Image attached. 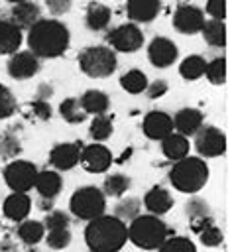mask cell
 I'll list each match as a JSON object with an SVG mask.
<instances>
[{
    "label": "cell",
    "mask_w": 232,
    "mask_h": 252,
    "mask_svg": "<svg viewBox=\"0 0 232 252\" xmlns=\"http://www.w3.org/2000/svg\"><path fill=\"white\" fill-rule=\"evenodd\" d=\"M71 41L69 28L53 18H41L28 30V47L37 59H53L67 51Z\"/></svg>",
    "instance_id": "obj_1"
},
{
    "label": "cell",
    "mask_w": 232,
    "mask_h": 252,
    "mask_svg": "<svg viewBox=\"0 0 232 252\" xmlns=\"http://www.w3.org/2000/svg\"><path fill=\"white\" fill-rule=\"evenodd\" d=\"M85 240L92 252H118L128 240V226L114 215H100L88 220Z\"/></svg>",
    "instance_id": "obj_2"
},
{
    "label": "cell",
    "mask_w": 232,
    "mask_h": 252,
    "mask_svg": "<svg viewBox=\"0 0 232 252\" xmlns=\"http://www.w3.org/2000/svg\"><path fill=\"white\" fill-rule=\"evenodd\" d=\"M171 185L181 193H197L208 181V165L201 158H183L169 171Z\"/></svg>",
    "instance_id": "obj_3"
},
{
    "label": "cell",
    "mask_w": 232,
    "mask_h": 252,
    "mask_svg": "<svg viewBox=\"0 0 232 252\" xmlns=\"http://www.w3.org/2000/svg\"><path fill=\"white\" fill-rule=\"evenodd\" d=\"M169 234L167 224L153 215H138L128 226V238L132 244L144 250L159 248Z\"/></svg>",
    "instance_id": "obj_4"
},
{
    "label": "cell",
    "mask_w": 232,
    "mask_h": 252,
    "mask_svg": "<svg viewBox=\"0 0 232 252\" xmlns=\"http://www.w3.org/2000/svg\"><path fill=\"white\" fill-rule=\"evenodd\" d=\"M79 69L92 77V79H104L110 77L116 71V53L106 45H90L85 47L79 53Z\"/></svg>",
    "instance_id": "obj_5"
},
{
    "label": "cell",
    "mask_w": 232,
    "mask_h": 252,
    "mask_svg": "<svg viewBox=\"0 0 232 252\" xmlns=\"http://www.w3.org/2000/svg\"><path fill=\"white\" fill-rule=\"evenodd\" d=\"M69 209H71V213H73L77 219L92 220V219L104 215V209H106L104 193H102L98 187H94V185L79 187V189L73 193V197H71Z\"/></svg>",
    "instance_id": "obj_6"
},
{
    "label": "cell",
    "mask_w": 232,
    "mask_h": 252,
    "mask_svg": "<svg viewBox=\"0 0 232 252\" xmlns=\"http://www.w3.org/2000/svg\"><path fill=\"white\" fill-rule=\"evenodd\" d=\"M37 177V167L31 161L26 159H14L4 167V179L6 185L14 193H26L33 187Z\"/></svg>",
    "instance_id": "obj_7"
},
{
    "label": "cell",
    "mask_w": 232,
    "mask_h": 252,
    "mask_svg": "<svg viewBox=\"0 0 232 252\" xmlns=\"http://www.w3.org/2000/svg\"><path fill=\"white\" fill-rule=\"evenodd\" d=\"M106 41L112 45V49L122 53H134L144 45V33L136 24H122L108 32Z\"/></svg>",
    "instance_id": "obj_8"
},
{
    "label": "cell",
    "mask_w": 232,
    "mask_h": 252,
    "mask_svg": "<svg viewBox=\"0 0 232 252\" xmlns=\"http://www.w3.org/2000/svg\"><path fill=\"white\" fill-rule=\"evenodd\" d=\"M195 150L203 158H218L226 152V136L216 126H201L195 134Z\"/></svg>",
    "instance_id": "obj_9"
},
{
    "label": "cell",
    "mask_w": 232,
    "mask_h": 252,
    "mask_svg": "<svg viewBox=\"0 0 232 252\" xmlns=\"http://www.w3.org/2000/svg\"><path fill=\"white\" fill-rule=\"evenodd\" d=\"M206 18H204V12L197 6H191V4H183L175 10L173 14V28L183 33V35H193V33H199L204 26Z\"/></svg>",
    "instance_id": "obj_10"
},
{
    "label": "cell",
    "mask_w": 232,
    "mask_h": 252,
    "mask_svg": "<svg viewBox=\"0 0 232 252\" xmlns=\"http://www.w3.org/2000/svg\"><path fill=\"white\" fill-rule=\"evenodd\" d=\"M177 57H179V49H177L175 41H171L169 37L157 35L147 45V59L153 67H159V69L169 67L175 63Z\"/></svg>",
    "instance_id": "obj_11"
},
{
    "label": "cell",
    "mask_w": 232,
    "mask_h": 252,
    "mask_svg": "<svg viewBox=\"0 0 232 252\" xmlns=\"http://www.w3.org/2000/svg\"><path fill=\"white\" fill-rule=\"evenodd\" d=\"M83 167L90 173H104L112 165V154L102 144H88L81 148V159Z\"/></svg>",
    "instance_id": "obj_12"
},
{
    "label": "cell",
    "mask_w": 232,
    "mask_h": 252,
    "mask_svg": "<svg viewBox=\"0 0 232 252\" xmlns=\"http://www.w3.org/2000/svg\"><path fill=\"white\" fill-rule=\"evenodd\" d=\"M39 67V59L31 51H16L8 61V75L16 81H24L37 75Z\"/></svg>",
    "instance_id": "obj_13"
},
{
    "label": "cell",
    "mask_w": 232,
    "mask_h": 252,
    "mask_svg": "<svg viewBox=\"0 0 232 252\" xmlns=\"http://www.w3.org/2000/svg\"><path fill=\"white\" fill-rule=\"evenodd\" d=\"M81 159V144L77 142H63L53 146L49 152V163L59 169V171H69L73 169Z\"/></svg>",
    "instance_id": "obj_14"
},
{
    "label": "cell",
    "mask_w": 232,
    "mask_h": 252,
    "mask_svg": "<svg viewBox=\"0 0 232 252\" xmlns=\"http://www.w3.org/2000/svg\"><path fill=\"white\" fill-rule=\"evenodd\" d=\"M142 130L149 140H163L173 132V118L163 110H151L145 114Z\"/></svg>",
    "instance_id": "obj_15"
},
{
    "label": "cell",
    "mask_w": 232,
    "mask_h": 252,
    "mask_svg": "<svg viewBox=\"0 0 232 252\" xmlns=\"http://www.w3.org/2000/svg\"><path fill=\"white\" fill-rule=\"evenodd\" d=\"M161 10V0H128L126 14L132 24H149L157 18Z\"/></svg>",
    "instance_id": "obj_16"
},
{
    "label": "cell",
    "mask_w": 232,
    "mask_h": 252,
    "mask_svg": "<svg viewBox=\"0 0 232 252\" xmlns=\"http://www.w3.org/2000/svg\"><path fill=\"white\" fill-rule=\"evenodd\" d=\"M37 20H41V8L35 2H20L14 4L10 10V22L16 24L20 30H29Z\"/></svg>",
    "instance_id": "obj_17"
},
{
    "label": "cell",
    "mask_w": 232,
    "mask_h": 252,
    "mask_svg": "<svg viewBox=\"0 0 232 252\" xmlns=\"http://www.w3.org/2000/svg\"><path fill=\"white\" fill-rule=\"evenodd\" d=\"M203 126V112L197 108H181L173 118V128L181 136H195Z\"/></svg>",
    "instance_id": "obj_18"
},
{
    "label": "cell",
    "mask_w": 232,
    "mask_h": 252,
    "mask_svg": "<svg viewBox=\"0 0 232 252\" xmlns=\"http://www.w3.org/2000/svg\"><path fill=\"white\" fill-rule=\"evenodd\" d=\"M144 205H145V209H147L153 217H159V215H165V213L173 207V197H171V193H169L165 187L155 185V187H151V189L145 193Z\"/></svg>",
    "instance_id": "obj_19"
},
{
    "label": "cell",
    "mask_w": 232,
    "mask_h": 252,
    "mask_svg": "<svg viewBox=\"0 0 232 252\" xmlns=\"http://www.w3.org/2000/svg\"><path fill=\"white\" fill-rule=\"evenodd\" d=\"M22 30L10 20H0V55H14L22 45Z\"/></svg>",
    "instance_id": "obj_20"
},
{
    "label": "cell",
    "mask_w": 232,
    "mask_h": 252,
    "mask_svg": "<svg viewBox=\"0 0 232 252\" xmlns=\"http://www.w3.org/2000/svg\"><path fill=\"white\" fill-rule=\"evenodd\" d=\"M110 18H112V12H110V8L106 4L96 2V0L88 2L87 12H85V24H87L88 30H92V32L106 30L108 24H110Z\"/></svg>",
    "instance_id": "obj_21"
},
{
    "label": "cell",
    "mask_w": 232,
    "mask_h": 252,
    "mask_svg": "<svg viewBox=\"0 0 232 252\" xmlns=\"http://www.w3.org/2000/svg\"><path fill=\"white\" fill-rule=\"evenodd\" d=\"M33 187L37 189L39 197H45V199H55L63 187V181H61V175L57 171H51V169H45V171H37V177H35V183Z\"/></svg>",
    "instance_id": "obj_22"
},
{
    "label": "cell",
    "mask_w": 232,
    "mask_h": 252,
    "mask_svg": "<svg viewBox=\"0 0 232 252\" xmlns=\"http://www.w3.org/2000/svg\"><path fill=\"white\" fill-rule=\"evenodd\" d=\"M29 209H31V199L26 193H12L4 201V215L14 222L24 220L28 217Z\"/></svg>",
    "instance_id": "obj_23"
},
{
    "label": "cell",
    "mask_w": 232,
    "mask_h": 252,
    "mask_svg": "<svg viewBox=\"0 0 232 252\" xmlns=\"http://www.w3.org/2000/svg\"><path fill=\"white\" fill-rule=\"evenodd\" d=\"M79 104H81V108L85 110V114H94V116H98V114H106V110H108V106H110V98H108L106 93H102V91H98V89H90V91H87V93L79 98Z\"/></svg>",
    "instance_id": "obj_24"
},
{
    "label": "cell",
    "mask_w": 232,
    "mask_h": 252,
    "mask_svg": "<svg viewBox=\"0 0 232 252\" xmlns=\"http://www.w3.org/2000/svg\"><path fill=\"white\" fill-rule=\"evenodd\" d=\"M161 152L167 159L179 161V159L187 158V154H189V140L177 132H171L169 136H165L161 140Z\"/></svg>",
    "instance_id": "obj_25"
},
{
    "label": "cell",
    "mask_w": 232,
    "mask_h": 252,
    "mask_svg": "<svg viewBox=\"0 0 232 252\" xmlns=\"http://www.w3.org/2000/svg\"><path fill=\"white\" fill-rule=\"evenodd\" d=\"M201 33H203V39L212 47H224L226 45V26H224V22L208 20V22H204Z\"/></svg>",
    "instance_id": "obj_26"
},
{
    "label": "cell",
    "mask_w": 232,
    "mask_h": 252,
    "mask_svg": "<svg viewBox=\"0 0 232 252\" xmlns=\"http://www.w3.org/2000/svg\"><path fill=\"white\" fill-rule=\"evenodd\" d=\"M204 69H206L204 57H201V55H189V57H185L181 61L179 75L183 79H187V81H195V79H199V77L204 75Z\"/></svg>",
    "instance_id": "obj_27"
},
{
    "label": "cell",
    "mask_w": 232,
    "mask_h": 252,
    "mask_svg": "<svg viewBox=\"0 0 232 252\" xmlns=\"http://www.w3.org/2000/svg\"><path fill=\"white\" fill-rule=\"evenodd\" d=\"M120 87L126 91V93H132V94H138V93H144L145 87H147V77L144 71L140 69H130L128 73H124L120 77Z\"/></svg>",
    "instance_id": "obj_28"
},
{
    "label": "cell",
    "mask_w": 232,
    "mask_h": 252,
    "mask_svg": "<svg viewBox=\"0 0 232 252\" xmlns=\"http://www.w3.org/2000/svg\"><path fill=\"white\" fill-rule=\"evenodd\" d=\"M114 132V126H112V118L106 116V114H98L92 118L90 122V128H88V134L94 142H104L112 136Z\"/></svg>",
    "instance_id": "obj_29"
},
{
    "label": "cell",
    "mask_w": 232,
    "mask_h": 252,
    "mask_svg": "<svg viewBox=\"0 0 232 252\" xmlns=\"http://www.w3.org/2000/svg\"><path fill=\"white\" fill-rule=\"evenodd\" d=\"M45 234V228H43V222H37V220H22V224L18 226V236L22 238V242L26 244H37Z\"/></svg>",
    "instance_id": "obj_30"
},
{
    "label": "cell",
    "mask_w": 232,
    "mask_h": 252,
    "mask_svg": "<svg viewBox=\"0 0 232 252\" xmlns=\"http://www.w3.org/2000/svg\"><path fill=\"white\" fill-rule=\"evenodd\" d=\"M130 189V177L124 173H112L102 183V193L110 197H120Z\"/></svg>",
    "instance_id": "obj_31"
},
{
    "label": "cell",
    "mask_w": 232,
    "mask_h": 252,
    "mask_svg": "<svg viewBox=\"0 0 232 252\" xmlns=\"http://www.w3.org/2000/svg\"><path fill=\"white\" fill-rule=\"evenodd\" d=\"M59 114L65 122H71V124H79L87 118L85 110L81 108L79 104V98H65L61 104H59Z\"/></svg>",
    "instance_id": "obj_32"
},
{
    "label": "cell",
    "mask_w": 232,
    "mask_h": 252,
    "mask_svg": "<svg viewBox=\"0 0 232 252\" xmlns=\"http://www.w3.org/2000/svg\"><path fill=\"white\" fill-rule=\"evenodd\" d=\"M204 75L212 85H224V81H226V59L224 57H214L212 61H208L206 69H204Z\"/></svg>",
    "instance_id": "obj_33"
},
{
    "label": "cell",
    "mask_w": 232,
    "mask_h": 252,
    "mask_svg": "<svg viewBox=\"0 0 232 252\" xmlns=\"http://www.w3.org/2000/svg\"><path fill=\"white\" fill-rule=\"evenodd\" d=\"M138 215H140V201L134 199V197L122 199V201L114 207V217L120 219L122 222H124V220H134Z\"/></svg>",
    "instance_id": "obj_34"
},
{
    "label": "cell",
    "mask_w": 232,
    "mask_h": 252,
    "mask_svg": "<svg viewBox=\"0 0 232 252\" xmlns=\"http://www.w3.org/2000/svg\"><path fill=\"white\" fill-rule=\"evenodd\" d=\"M185 211H187V217L191 222L195 220H201V219H206L210 217V207L204 199H199V197H191L185 205Z\"/></svg>",
    "instance_id": "obj_35"
},
{
    "label": "cell",
    "mask_w": 232,
    "mask_h": 252,
    "mask_svg": "<svg viewBox=\"0 0 232 252\" xmlns=\"http://www.w3.org/2000/svg\"><path fill=\"white\" fill-rule=\"evenodd\" d=\"M159 252H197V248L189 238L173 236V238H165V242L159 246Z\"/></svg>",
    "instance_id": "obj_36"
},
{
    "label": "cell",
    "mask_w": 232,
    "mask_h": 252,
    "mask_svg": "<svg viewBox=\"0 0 232 252\" xmlns=\"http://www.w3.org/2000/svg\"><path fill=\"white\" fill-rule=\"evenodd\" d=\"M45 240H47V246L49 248L61 250V248L69 246V242H71V230L69 228H51V230H47Z\"/></svg>",
    "instance_id": "obj_37"
},
{
    "label": "cell",
    "mask_w": 232,
    "mask_h": 252,
    "mask_svg": "<svg viewBox=\"0 0 232 252\" xmlns=\"http://www.w3.org/2000/svg\"><path fill=\"white\" fill-rule=\"evenodd\" d=\"M16 96L12 94V91L4 85H0V120L4 118H10L14 112H16Z\"/></svg>",
    "instance_id": "obj_38"
},
{
    "label": "cell",
    "mask_w": 232,
    "mask_h": 252,
    "mask_svg": "<svg viewBox=\"0 0 232 252\" xmlns=\"http://www.w3.org/2000/svg\"><path fill=\"white\" fill-rule=\"evenodd\" d=\"M22 146H20V140L12 134H6L0 138V158H16L20 154Z\"/></svg>",
    "instance_id": "obj_39"
},
{
    "label": "cell",
    "mask_w": 232,
    "mask_h": 252,
    "mask_svg": "<svg viewBox=\"0 0 232 252\" xmlns=\"http://www.w3.org/2000/svg\"><path fill=\"white\" fill-rule=\"evenodd\" d=\"M43 228L51 230V228H69V217L63 211H49L45 220H43Z\"/></svg>",
    "instance_id": "obj_40"
},
{
    "label": "cell",
    "mask_w": 232,
    "mask_h": 252,
    "mask_svg": "<svg viewBox=\"0 0 232 252\" xmlns=\"http://www.w3.org/2000/svg\"><path fill=\"white\" fill-rule=\"evenodd\" d=\"M199 236H201V242H203L204 246H218V244L222 242V232H220V228L214 226V224L203 228V230L199 232Z\"/></svg>",
    "instance_id": "obj_41"
},
{
    "label": "cell",
    "mask_w": 232,
    "mask_h": 252,
    "mask_svg": "<svg viewBox=\"0 0 232 252\" xmlns=\"http://www.w3.org/2000/svg\"><path fill=\"white\" fill-rule=\"evenodd\" d=\"M206 14L212 20L224 22V18H226V0H206Z\"/></svg>",
    "instance_id": "obj_42"
},
{
    "label": "cell",
    "mask_w": 232,
    "mask_h": 252,
    "mask_svg": "<svg viewBox=\"0 0 232 252\" xmlns=\"http://www.w3.org/2000/svg\"><path fill=\"white\" fill-rule=\"evenodd\" d=\"M43 2H45L47 10H49L53 16H63V14H67V12L71 10V6H73V0H43Z\"/></svg>",
    "instance_id": "obj_43"
},
{
    "label": "cell",
    "mask_w": 232,
    "mask_h": 252,
    "mask_svg": "<svg viewBox=\"0 0 232 252\" xmlns=\"http://www.w3.org/2000/svg\"><path fill=\"white\" fill-rule=\"evenodd\" d=\"M165 93H167V81H163V79H157L153 83H147V87H145V94L149 98H159Z\"/></svg>",
    "instance_id": "obj_44"
},
{
    "label": "cell",
    "mask_w": 232,
    "mask_h": 252,
    "mask_svg": "<svg viewBox=\"0 0 232 252\" xmlns=\"http://www.w3.org/2000/svg\"><path fill=\"white\" fill-rule=\"evenodd\" d=\"M31 110H33V114H35L39 120H49V118H51V106H49L47 100L35 98V100L31 102Z\"/></svg>",
    "instance_id": "obj_45"
},
{
    "label": "cell",
    "mask_w": 232,
    "mask_h": 252,
    "mask_svg": "<svg viewBox=\"0 0 232 252\" xmlns=\"http://www.w3.org/2000/svg\"><path fill=\"white\" fill-rule=\"evenodd\" d=\"M51 93H53V89L49 85H41L39 91H37V98L39 100H47V96H51Z\"/></svg>",
    "instance_id": "obj_46"
},
{
    "label": "cell",
    "mask_w": 232,
    "mask_h": 252,
    "mask_svg": "<svg viewBox=\"0 0 232 252\" xmlns=\"http://www.w3.org/2000/svg\"><path fill=\"white\" fill-rule=\"evenodd\" d=\"M37 207L41 211H53V199H45V197H39L37 201Z\"/></svg>",
    "instance_id": "obj_47"
},
{
    "label": "cell",
    "mask_w": 232,
    "mask_h": 252,
    "mask_svg": "<svg viewBox=\"0 0 232 252\" xmlns=\"http://www.w3.org/2000/svg\"><path fill=\"white\" fill-rule=\"evenodd\" d=\"M6 2H12V4H20V2H26V0H6Z\"/></svg>",
    "instance_id": "obj_48"
}]
</instances>
